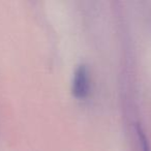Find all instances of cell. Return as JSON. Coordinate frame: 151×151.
<instances>
[{"instance_id": "1", "label": "cell", "mask_w": 151, "mask_h": 151, "mask_svg": "<svg viewBox=\"0 0 151 151\" xmlns=\"http://www.w3.org/2000/svg\"><path fill=\"white\" fill-rule=\"evenodd\" d=\"M89 92L88 69L85 64H80L76 68L73 79V93L77 97H85Z\"/></svg>"}, {"instance_id": "2", "label": "cell", "mask_w": 151, "mask_h": 151, "mask_svg": "<svg viewBox=\"0 0 151 151\" xmlns=\"http://www.w3.org/2000/svg\"><path fill=\"white\" fill-rule=\"evenodd\" d=\"M136 132H137V136H138V139H139V143H140L141 151H151L150 145H149L146 134H145L142 126H141L139 123L136 125Z\"/></svg>"}]
</instances>
